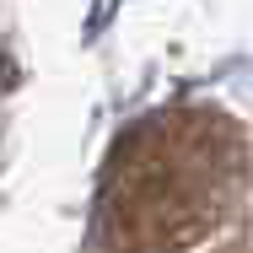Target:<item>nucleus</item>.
Returning a JSON list of instances; mask_svg holds the SVG:
<instances>
[{
	"label": "nucleus",
	"instance_id": "nucleus-1",
	"mask_svg": "<svg viewBox=\"0 0 253 253\" xmlns=\"http://www.w3.org/2000/svg\"><path fill=\"white\" fill-rule=\"evenodd\" d=\"M232 183V151L205 119H156L113 162L108 226L119 253H172L215 226Z\"/></svg>",
	"mask_w": 253,
	"mask_h": 253
}]
</instances>
